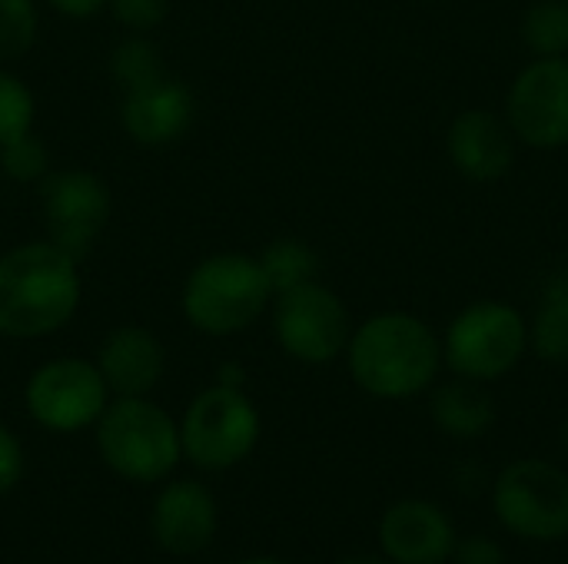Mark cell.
I'll list each match as a JSON object with an SVG mask.
<instances>
[{
    "label": "cell",
    "instance_id": "6da1fadb",
    "mask_svg": "<svg viewBox=\"0 0 568 564\" xmlns=\"http://www.w3.org/2000/svg\"><path fill=\"white\" fill-rule=\"evenodd\" d=\"M343 356L353 382L366 396L383 402H406L439 382L443 339L423 316L386 309L353 326Z\"/></svg>",
    "mask_w": 568,
    "mask_h": 564
},
{
    "label": "cell",
    "instance_id": "7a4b0ae2",
    "mask_svg": "<svg viewBox=\"0 0 568 564\" xmlns=\"http://www.w3.org/2000/svg\"><path fill=\"white\" fill-rule=\"evenodd\" d=\"M80 259L47 236L0 253V336L47 339L80 309Z\"/></svg>",
    "mask_w": 568,
    "mask_h": 564
},
{
    "label": "cell",
    "instance_id": "3957f363",
    "mask_svg": "<svg viewBox=\"0 0 568 564\" xmlns=\"http://www.w3.org/2000/svg\"><path fill=\"white\" fill-rule=\"evenodd\" d=\"M273 306V286L256 256L223 249L203 256L183 279L180 312L190 329L210 339L240 336Z\"/></svg>",
    "mask_w": 568,
    "mask_h": 564
},
{
    "label": "cell",
    "instance_id": "277c9868",
    "mask_svg": "<svg viewBox=\"0 0 568 564\" xmlns=\"http://www.w3.org/2000/svg\"><path fill=\"white\" fill-rule=\"evenodd\" d=\"M93 429L103 465L126 482H160L183 459L180 425L150 396L110 399Z\"/></svg>",
    "mask_w": 568,
    "mask_h": 564
},
{
    "label": "cell",
    "instance_id": "5b68a950",
    "mask_svg": "<svg viewBox=\"0 0 568 564\" xmlns=\"http://www.w3.org/2000/svg\"><path fill=\"white\" fill-rule=\"evenodd\" d=\"M529 352V319L503 299L469 302L443 332V366L453 376L499 382Z\"/></svg>",
    "mask_w": 568,
    "mask_h": 564
},
{
    "label": "cell",
    "instance_id": "8992f818",
    "mask_svg": "<svg viewBox=\"0 0 568 564\" xmlns=\"http://www.w3.org/2000/svg\"><path fill=\"white\" fill-rule=\"evenodd\" d=\"M263 422L253 399L243 389L213 382L203 389L180 422L183 459L203 472H223L240 465L260 442Z\"/></svg>",
    "mask_w": 568,
    "mask_h": 564
},
{
    "label": "cell",
    "instance_id": "52a82bcc",
    "mask_svg": "<svg viewBox=\"0 0 568 564\" xmlns=\"http://www.w3.org/2000/svg\"><path fill=\"white\" fill-rule=\"evenodd\" d=\"M493 509L516 539L562 542L568 539V472L546 459H516L496 475Z\"/></svg>",
    "mask_w": 568,
    "mask_h": 564
},
{
    "label": "cell",
    "instance_id": "ba28073f",
    "mask_svg": "<svg viewBox=\"0 0 568 564\" xmlns=\"http://www.w3.org/2000/svg\"><path fill=\"white\" fill-rule=\"evenodd\" d=\"M276 346L303 366L336 362L353 336L346 302L320 279L276 293L270 306Z\"/></svg>",
    "mask_w": 568,
    "mask_h": 564
},
{
    "label": "cell",
    "instance_id": "9c48e42d",
    "mask_svg": "<svg viewBox=\"0 0 568 564\" xmlns=\"http://www.w3.org/2000/svg\"><path fill=\"white\" fill-rule=\"evenodd\" d=\"M37 196H40L43 236L83 263L110 223L113 196L106 180L93 170L53 166L37 183Z\"/></svg>",
    "mask_w": 568,
    "mask_h": 564
},
{
    "label": "cell",
    "instance_id": "30bf717a",
    "mask_svg": "<svg viewBox=\"0 0 568 564\" xmlns=\"http://www.w3.org/2000/svg\"><path fill=\"white\" fill-rule=\"evenodd\" d=\"M30 419L57 435H73L97 425L110 406V389L93 359L60 356L33 369L23 389Z\"/></svg>",
    "mask_w": 568,
    "mask_h": 564
},
{
    "label": "cell",
    "instance_id": "8fae6325",
    "mask_svg": "<svg viewBox=\"0 0 568 564\" xmlns=\"http://www.w3.org/2000/svg\"><path fill=\"white\" fill-rule=\"evenodd\" d=\"M519 146H568V57H532L506 93V110Z\"/></svg>",
    "mask_w": 568,
    "mask_h": 564
},
{
    "label": "cell",
    "instance_id": "7c38bea8",
    "mask_svg": "<svg viewBox=\"0 0 568 564\" xmlns=\"http://www.w3.org/2000/svg\"><path fill=\"white\" fill-rule=\"evenodd\" d=\"M196 120V96L190 83L170 70L143 86L123 90L120 96V130L136 146H170L190 133Z\"/></svg>",
    "mask_w": 568,
    "mask_h": 564
},
{
    "label": "cell",
    "instance_id": "4fadbf2b",
    "mask_svg": "<svg viewBox=\"0 0 568 564\" xmlns=\"http://www.w3.org/2000/svg\"><path fill=\"white\" fill-rule=\"evenodd\" d=\"M519 140L503 113L469 106L453 116L446 130V153L453 170L469 183H496L516 163Z\"/></svg>",
    "mask_w": 568,
    "mask_h": 564
},
{
    "label": "cell",
    "instance_id": "5bb4252c",
    "mask_svg": "<svg viewBox=\"0 0 568 564\" xmlns=\"http://www.w3.org/2000/svg\"><path fill=\"white\" fill-rule=\"evenodd\" d=\"M456 542L453 519L426 499H403L379 519V548L396 564H446Z\"/></svg>",
    "mask_w": 568,
    "mask_h": 564
},
{
    "label": "cell",
    "instance_id": "9a60e30c",
    "mask_svg": "<svg viewBox=\"0 0 568 564\" xmlns=\"http://www.w3.org/2000/svg\"><path fill=\"white\" fill-rule=\"evenodd\" d=\"M97 369L113 399L150 396L166 372V349L146 326H116L97 349Z\"/></svg>",
    "mask_w": 568,
    "mask_h": 564
},
{
    "label": "cell",
    "instance_id": "2e32d148",
    "mask_svg": "<svg viewBox=\"0 0 568 564\" xmlns=\"http://www.w3.org/2000/svg\"><path fill=\"white\" fill-rule=\"evenodd\" d=\"M150 532L170 555H200L216 535V502L210 489L193 479L166 485L153 502Z\"/></svg>",
    "mask_w": 568,
    "mask_h": 564
},
{
    "label": "cell",
    "instance_id": "e0dca14e",
    "mask_svg": "<svg viewBox=\"0 0 568 564\" xmlns=\"http://www.w3.org/2000/svg\"><path fill=\"white\" fill-rule=\"evenodd\" d=\"M429 419L443 435L473 442L496 425V399L486 382L453 376L429 389Z\"/></svg>",
    "mask_w": 568,
    "mask_h": 564
},
{
    "label": "cell",
    "instance_id": "ac0fdd59",
    "mask_svg": "<svg viewBox=\"0 0 568 564\" xmlns=\"http://www.w3.org/2000/svg\"><path fill=\"white\" fill-rule=\"evenodd\" d=\"M529 352L549 366H568V269L546 279L536 316L529 319Z\"/></svg>",
    "mask_w": 568,
    "mask_h": 564
},
{
    "label": "cell",
    "instance_id": "d6986e66",
    "mask_svg": "<svg viewBox=\"0 0 568 564\" xmlns=\"http://www.w3.org/2000/svg\"><path fill=\"white\" fill-rule=\"evenodd\" d=\"M256 259H260V266H263V273H266V279L273 286V296L320 279V253L300 236L270 239L256 253Z\"/></svg>",
    "mask_w": 568,
    "mask_h": 564
},
{
    "label": "cell",
    "instance_id": "ffe728a7",
    "mask_svg": "<svg viewBox=\"0 0 568 564\" xmlns=\"http://www.w3.org/2000/svg\"><path fill=\"white\" fill-rule=\"evenodd\" d=\"M110 76L120 83V93L123 90H133V86H143L156 76L166 73V63H163V53L160 47L146 37V33H126L113 50H110Z\"/></svg>",
    "mask_w": 568,
    "mask_h": 564
},
{
    "label": "cell",
    "instance_id": "44dd1931",
    "mask_svg": "<svg viewBox=\"0 0 568 564\" xmlns=\"http://www.w3.org/2000/svg\"><path fill=\"white\" fill-rule=\"evenodd\" d=\"M523 43L532 57H568V0H536L523 17Z\"/></svg>",
    "mask_w": 568,
    "mask_h": 564
},
{
    "label": "cell",
    "instance_id": "7402d4cb",
    "mask_svg": "<svg viewBox=\"0 0 568 564\" xmlns=\"http://www.w3.org/2000/svg\"><path fill=\"white\" fill-rule=\"evenodd\" d=\"M40 33L37 0H0V63L27 57Z\"/></svg>",
    "mask_w": 568,
    "mask_h": 564
},
{
    "label": "cell",
    "instance_id": "603a6c76",
    "mask_svg": "<svg viewBox=\"0 0 568 564\" xmlns=\"http://www.w3.org/2000/svg\"><path fill=\"white\" fill-rule=\"evenodd\" d=\"M0 170L10 183H20V186H37L50 170H53V156H50V146L30 130L10 143L0 146Z\"/></svg>",
    "mask_w": 568,
    "mask_h": 564
},
{
    "label": "cell",
    "instance_id": "cb8c5ba5",
    "mask_svg": "<svg viewBox=\"0 0 568 564\" xmlns=\"http://www.w3.org/2000/svg\"><path fill=\"white\" fill-rule=\"evenodd\" d=\"M37 120V96L33 90L10 73L7 66H0V146L30 133Z\"/></svg>",
    "mask_w": 568,
    "mask_h": 564
},
{
    "label": "cell",
    "instance_id": "d4e9b609",
    "mask_svg": "<svg viewBox=\"0 0 568 564\" xmlns=\"http://www.w3.org/2000/svg\"><path fill=\"white\" fill-rule=\"evenodd\" d=\"M106 10L126 33H150L166 20L170 0H110Z\"/></svg>",
    "mask_w": 568,
    "mask_h": 564
},
{
    "label": "cell",
    "instance_id": "484cf974",
    "mask_svg": "<svg viewBox=\"0 0 568 564\" xmlns=\"http://www.w3.org/2000/svg\"><path fill=\"white\" fill-rule=\"evenodd\" d=\"M453 562L456 564H506V552L496 539L489 535H469L459 539L453 548Z\"/></svg>",
    "mask_w": 568,
    "mask_h": 564
},
{
    "label": "cell",
    "instance_id": "4316f807",
    "mask_svg": "<svg viewBox=\"0 0 568 564\" xmlns=\"http://www.w3.org/2000/svg\"><path fill=\"white\" fill-rule=\"evenodd\" d=\"M23 479V445L20 439L0 422V495L10 492Z\"/></svg>",
    "mask_w": 568,
    "mask_h": 564
},
{
    "label": "cell",
    "instance_id": "83f0119b",
    "mask_svg": "<svg viewBox=\"0 0 568 564\" xmlns=\"http://www.w3.org/2000/svg\"><path fill=\"white\" fill-rule=\"evenodd\" d=\"M53 13L67 17V20H90L100 10H106L110 0H43Z\"/></svg>",
    "mask_w": 568,
    "mask_h": 564
},
{
    "label": "cell",
    "instance_id": "f1b7e54d",
    "mask_svg": "<svg viewBox=\"0 0 568 564\" xmlns=\"http://www.w3.org/2000/svg\"><path fill=\"white\" fill-rule=\"evenodd\" d=\"M216 382H220V386H233V389H243V382H246V372H243V366H236V362H226V366L220 369Z\"/></svg>",
    "mask_w": 568,
    "mask_h": 564
},
{
    "label": "cell",
    "instance_id": "f546056e",
    "mask_svg": "<svg viewBox=\"0 0 568 564\" xmlns=\"http://www.w3.org/2000/svg\"><path fill=\"white\" fill-rule=\"evenodd\" d=\"M339 564H396V562H389L386 555H383V558H376V555H353V558H343Z\"/></svg>",
    "mask_w": 568,
    "mask_h": 564
},
{
    "label": "cell",
    "instance_id": "4dcf8cb0",
    "mask_svg": "<svg viewBox=\"0 0 568 564\" xmlns=\"http://www.w3.org/2000/svg\"><path fill=\"white\" fill-rule=\"evenodd\" d=\"M559 445H562V452L568 455V416L562 419V425H559Z\"/></svg>",
    "mask_w": 568,
    "mask_h": 564
},
{
    "label": "cell",
    "instance_id": "1f68e13d",
    "mask_svg": "<svg viewBox=\"0 0 568 564\" xmlns=\"http://www.w3.org/2000/svg\"><path fill=\"white\" fill-rule=\"evenodd\" d=\"M236 564H286V562H280V558H246V562H236Z\"/></svg>",
    "mask_w": 568,
    "mask_h": 564
}]
</instances>
